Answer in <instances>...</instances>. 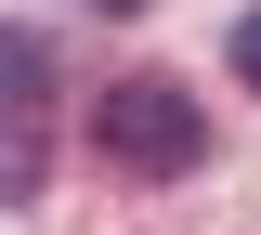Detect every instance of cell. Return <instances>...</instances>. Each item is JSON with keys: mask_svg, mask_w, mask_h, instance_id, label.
Returning <instances> with one entry per match:
<instances>
[{"mask_svg": "<svg viewBox=\"0 0 261 235\" xmlns=\"http://www.w3.org/2000/svg\"><path fill=\"white\" fill-rule=\"evenodd\" d=\"M92 144H105L118 170H144V183H183V170L209 157V118L183 105V79H105Z\"/></svg>", "mask_w": 261, "mask_h": 235, "instance_id": "obj_1", "label": "cell"}, {"mask_svg": "<svg viewBox=\"0 0 261 235\" xmlns=\"http://www.w3.org/2000/svg\"><path fill=\"white\" fill-rule=\"evenodd\" d=\"M53 183V39L0 27V196Z\"/></svg>", "mask_w": 261, "mask_h": 235, "instance_id": "obj_2", "label": "cell"}, {"mask_svg": "<svg viewBox=\"0 0 261 235\" xmlns=\"http://www.w3.org/2000/svg\"><path fill=\"white\" fill-rule=\"evenodd\" d=\"M222 53H235V79L261 92V13H235V39H222Z\"/></svg>", "mask_w": 261, "mask_h": 235, "instance_id": "obj_3", "label": "cell"}, {"mask_svg": "<svg viewBox=\"0 0 261 235\" xmlns=\"http://www.w3.org/2000/svg\"><path fill=\"white\" fill-rule=\"evenodd\" d=\"M79 13H144V0H79Z\"/></svg>", "mask_w": 261, "mask_h": 235, "instance_id": "obj_4", "label": "cell"}]
</instances>
